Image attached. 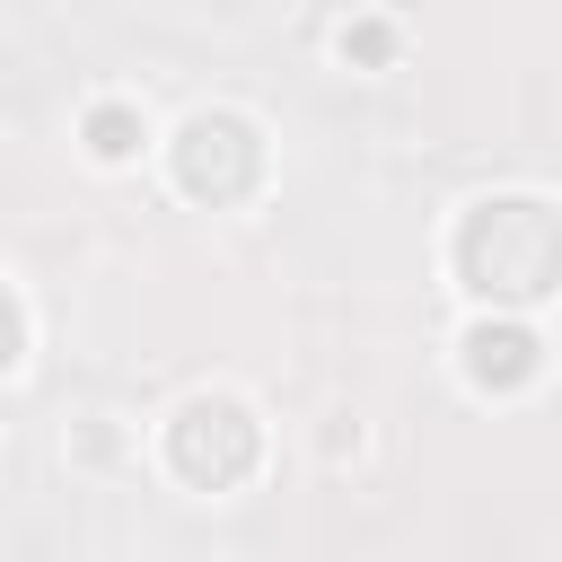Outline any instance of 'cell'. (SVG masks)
Wrapping results in <instances>:
<instances>
[{
	"label": "cell",
	"mask_w": 562,
	"mask_h": 562,
	"mask_svg": "<svg viewBox=\"0 0 562 562\" xmlns=\"http://www.w3.org/2000/svg\"><path fill=\"white\" fill-rule=\"evenodd\" d=\"M457 272L492 307H527V299H544L562 281V220L544 202H527V193L474 202L465 228H457Z\"/></svg>",
	"instance_id": "cell-1"
},
{
	"label": "cell",
	"mask_w": 562,
	"mask_h": 562,
	"mask_svg": "<svg viewBox=\"0 0 562 562\" xmlns=\"http://www.w3.org/2000/svg\"><path fill=\"white\" fill-rule=\"evenodd\" d=\"M176 474L184 483H202V492H228V483H246L255 474V422H246V404H228V395H202V404H184V422H176Z\"/></svg>",
	"instance_id": "cell-2"
},
{
	"label": "cell",
	"mask_w": 562,
	"mask_h": 562,
	"mask_svg": "<svg viewBox=\"0 0 562 562\" xmlns=\"http://www.w3.org/2000/svg\"><path fill=\"white\" fill-rule=\"evenodd\" d=\"M255 176H263V140H255V123H237V114H193V123L176 132V184H184V193H202V202H237Z\"/></svg>",
	"instance_id": "cell-3"
},
{
	"label": "cell",
	"mask_w": 562,
	"mask_h": 562,
	"mask_svg": "<svg viewBox=\"0 0 562 562\" xmlns=\"http://www.w3.org/2000/svg\"><path fill=\"white\" fill-rule=\"evenodd\" d=\"M465 369H474V386H518V378H536V334L527 325H474Z\"/></svg>",
	"instance_id": "cell-4"
},
{
	"label": "cell",
	"mask_w": 562,
	"mask_h": 562,
	"mask_svg": "<svg viewBox=\"0 0 562 562\" xmlns=\"http://www.w3.org/2000/svg\"><path fill=\"white\" fill-rule=\"evenodd\" d=\"M88 149H97V158H132V149H140V123H132L123 105H97V114H88Z\"/></svg>",
	"instance_id": "cell-5"
}]
</instances>
